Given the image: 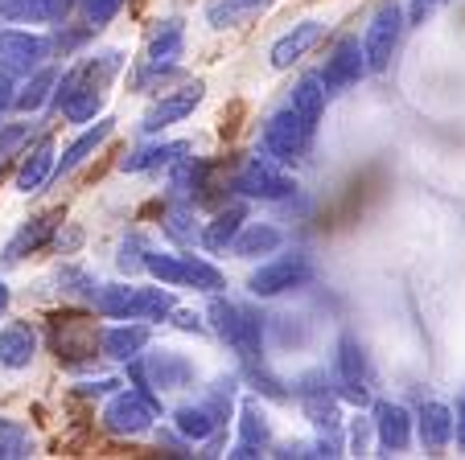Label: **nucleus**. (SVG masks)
Segmentation results:
<instances>
[{"instance_id": "nucleus-1", "label": "nucleus", "mask_w": 465, "mask_h": 460, "mask_svg": "<svg viewBox=\"0 0 465 460\" xmlns=\"http://www.w3.org/2000/svg\"><path fill=\"white\" fill-rule=\"evenodd\" d=\"M211 321H214V333H219L223 341H227L231 349H235V357L247 366V374L252 378H260L263 370V325L260 317L252 313V308H243V304H231V300H219L214 296L211 300Z\"/></svg>"}, {"instance_id": "nucleus-2", "label": "nucleus", "mask_w": 465, "mask_h": 460, "mask_svg": "<svg viewBox=\"0 0 465 460\" xmlns=\"http://www.w3.org/2000/svg\"><path fill=\"white\" fill-rule=\"evenodd\" d=\"M297 399H301V411H305V419L322 432V444H317V456H342V440H338V427H342V411H338V395L334 387H330V378H325L322 370L305 374V378L297 382Z\"/></svg>"}, {"instance_id": "nucleus-3", "label": "nucleus", "mask_w": 465, "mask_h": 460, "mask_svg": "<svg viewBox=\"0 0 465 460\" xmlns=\"http://www.w3.org/2000/svg\"><path fill=\"white\" fill-rule=\"evenodd\" d=\"M313 132H317V123H309L292 107H281V112L268 115V123H263V152L276 165H297V161H305L309 144H313Z\"/></svg>"}, {"instance_id": "nucleus-4", "label": "nucleus", "mask_w": 465, "mask_h": 460, "mask_svg": "<svg viewBox=\"0 0 465 460\" xmlns=\"http://www.w3.org/2000/svg\"><path fill=\"white\" fill-rule=\"evenodd\" d=\"M161 419V399L144 387L136 391H115L104 407V427L112 436H144Z\"/></svg>"}, {"instance_id": "nucleus-5", "label": "nucleus", "mask_w": 465, "mask_h": 460, "mask_svg": "<svg viewBox=\"0 0 465 460\" xmlns=\"http://www.w3.org/2000/svg\"><path fill=\"white\" fill-rule=\"evenodd\" d=\"M50 346H54V354H58L62 366L79 370V366H87L91 357H99L95 354L99 329H95V321H87V317H74V313L54 317V321H50Z\"/></svg>"}, {"instance_id": "nucleus-6", "label": "nucleus", "mask_w": 465, "mask_h": 460, "mask_svg": "<svg viewBox=\"0 0 465 460\" xmlns=\"http://www.w3.org/2000/svg\"><path fill=\"white\" fill-rule=\"evenodd\" d=\"M400 34H404V13H400L395 0H387V5H379V13L367 25V37H362V62H367V70L379 74V70L391 66V54H395V45H400Z\"/></svg>"}, {"instance_id": "nucleus-7", "label": "nucleus", "mask_w": 465, "mask_h": 460, "mask_svg": "<svg viewBox=\"0 0 465 460\" xmlns=\"http://www.w3.org/2000/svg\"><path fill=\"white\" fill-rule=\"evenodd\" d=\"M309 276H313L309 255L305 251H289V255H276L272 263H263L260 271H252L247 288H252V296H281V292L301 288Z\"/></svg>"}, {"instance_id": "nucleus-8", "label": "nucleus", "mask_w": 465, "mask_h": 460, "mask_svg": "<svg viewBox=\"0 0 465 460\" xmlns=\"http://www.w3.org/2000/svg\"><path fill=\"white\" fill-rule=\"evenodd\" d=\"M185 54V29L182 21H165V25L153 34L149 42V58H144L141 74H136V87H149V83H165L173 74L177 58Z\"/></svg>"}, {"instance_id": "nucleus-9", "label": "nucleus", "mask_w": 465, "mask_h": 460, "mask_svg": "<svg viewBox=\"0 0 465 460\" xmlns=\"http://www.w3.org/2000/svg\"><path fill=\"white\" fill-rule=\"evenodd\" d=\"M50 58V42L29 29H0V70H9L13 79H25Z\"/></svg>"}, {"instance_id": "nucleus-10", "label": "nucleus", "mask_w": 465, "mask_h": 460, "mask_svg": "<svg viewBox=\"0 0 465 460\" xmlns=\"http://www.w3.org/2000/svg\"><path fill=\"white\" fill-rule=\"evenodd\" d=\"M235 190L243 193V198L281 201V198H289V193L297 190V185H292V177H289V173H281V169H276V161L255 157V161H247V165L239 169Z\"/></svg>"}, {"instance_id": "nucleus-11", "label": "nucleus", "mask_w": 465, "mask_h": 460, "mask_svg": "<svg viewBox=\"0 0 465 460\" xmlns=\"http://www.w3.org/2000/svg\"><path fill=\"white\" fill-rule=\"evenodd\" d=\"M132 378H136V387H144V391H177V387H185V382L193 378V366L185 362L182 354H153L149 362H141V357H132Z\"/></svg>"}, {"instance_id": "nucleus-12", "label": "nucleus", "mask_w": 465, "mask_h": 460, "mask_svg": "<svg viewBox=\"0 0 465 460\" xmlns=\"http://www.w3.org/2000/svg\"><path fill=\"white\" fill-rule=\"evenodd\" d=\"M338 387L351 403H367L371 399V366H367V354L354 338H342L338 341Z\"/></svg>"}, {"instance_id": "nucleus-13", "label": "nucleus", "mask_w": 465, "mask_h": 460, "mask_svg": "<svg viewBox=\"0 0 465 460\" xmlns=\"http://www.w3.org/2000/svg\"><path fill=\"white\" fill-rule=\"evenodd\" d=\"M367 74V62H362V45L354 42V37H346V42H338L334 45V54L325 58V66H322V87L325 91H346V87H354V83Z\"/></svg>"}, {"instance_id": "nucleus-14", "label": "nucleus", "mask_w": 465, "mask_h": 460, "mask_svg": "<svg viewBox=\"0 0 465 460\" xmlns=\"http://www.w3.org/2000/svg\"><path fill=\"white\" fill-rule=\"evenodd\" d=\"M203 83H185L182 91H169V95H161L157 103L144 112V120H141V128L144 132H161V128H169V123H177V120H185V115L193 112V107L203 103Z\"/></svg>"}, {"instance_id": "nucleus-15", "label": "nucleus", "mask_w": 465, "mask_h": 460, "mask_svg": "<svg viewBox=\"0 0 465 460\" xmlns=\"http://www.w3.org/2000/svg\"><path fill=\"white\" fill-rule=\"evenodd\" d=\"M58 222H62V210H45V214L29 218V222L21 226L17 235L9 239V247H5V263H17V259H25V255L42 251V247L54 239V230H58Z\"/></svg>"}, {"instance_id": "nucleus-16", "label": "nucleus", "mask_w": 465, "mask_h": 460, "mask_svg": "<svg viewBox=\"0 0 465 460\" xmlns=\"http://www.w3.org/2000/svg\"><path fill=\"white\" fill-rule=\"evenodd\" d=\"M375 432H379V444L383 452H404L412 444V411L400 407V403H379L375 407Z\"/></svg>"}, {"instance_id": "nucleus-17", "label": "nucleus", "mask_w": 465, "mask_h": 460, "mask_svg": "<svg viewBox=\"0 0 465 460\" xmlns=\"http://www.w3.org/2000/svg\"><path fill=\"white\" fill-rule=\"evenodd\" d=\"M268 444H272V427H268L263 407H260V403H243V411H239V444L231 448V456H235V460L260 456Z\"/></svg>"}, {"instance_id": "nucleus-18", "label": "nucleus", "mask_w": 465, "mask_h": 460, "mask_svg": "<svg viewBox=\"0 0 465 460\" xmlns=\"http://www.w3.org/2000/svg\"><path fill=\"white\" fill-rule=\"evenodd\" d=\"M173 424H177V432H182V440L206 444V440L219 436V427L227 424V419H223L211 403H185V407L173 411Z\"/></svg>"}, {"instance_id": "nucleus-19", "label": "nucleus", "mask_w": 465, "mask_h": 460, "mask_svg": "<svg viewBox=\"0 0 465 460\" xmlns=\"http://www.w3.org/2000/svg\"><path fill=\"white\" fill-rule=\"evenodd\" d=\"M74 0H0V17L21 25H50L71 13Z\"/></svg>"}, {"instance_id": "nucleus-20", "label": "nucleus", "mask_w": 465, "mask_h": 460, "mask_svg": "<svg viewBox=\"0 0 465 460\" xmlns=\"http://www.w3.org/2000/svg\"><path fill=\"white\" fill-rule=\"evenodd\" d=\"M149 338H153V325H144V321L115 325V329H107L104 338H99V349H104V357L132 362V357H141V349L149 346Z\"/></svg>"}, {"instance_id": "nucleus-21", "label": "nucleus", "mask_w": 465, "mask_h": 460, "mask_svg": "<svg viewBox=\"0 0 465 460\" xmlns=\"http://www.w3.org/2000/svg\"><path fill=\"white\" fill-rule=\"evenodd\" d=\"M416 432H420V444L424 452H445L449 440H453V411L445 403H424L420 416H416Z\"/></svg>"}, {"instance_id": "nucleus-22", "label": "nucleus", "mask_w": 465, "mask_h": 460, "mask_svg": "<svg viewBox=\"0 0 465 460\" xmlns=\"http://www.w3.org/2000/svg\"><path fill=\"white\" fill-rule=\"evenodd\" d=\"M34 354H37V333L29 325L13 321L0 329V366L5 370H25L34 362Z\"/></svg>"}, {"instance_id": "nucleus-23", "label": "nucleus", "mask_w": 465, "mask_h": 460, "mask_svg": "<svg viewBox=\"0 0 465 460\" xmlns=\"http://www.w3.org/2000/svg\"><path fill=\"white\" fill-rule=\"evenodd\" d=\"M243 222H247V206H243V201H231L227 210H219V214H214V222L203 230V239H198V243H203L206 251H214V255L231 251L235 235L243 230Z\"/></svg>"}, {"instance_id": "nucleus-24", "label": "nucleus", "mask_w": 465, "mask_h": 460, "mask_svg": "<svg viewBox=\"0 0 465 460\" xmlns=\"http://www.w3.org/2000/svg\"><path fill=\"white\" fill-rule=\"evenodd\" d=\"M54 173V140H37V148H29L21 157V169H17V190L21 193H37Z\"/></svg>"}, {"instance_id": "nucleus-25", "label": "nucleus", "mask_w": 465, "mask_h": 460, "mask_svg": "<svg viewBox=\"0 0 465 460\" xmlns=\"http://www.w3.org/2000/svg\"><path fill=\"white\" fill-rule=\"evenodd\" d=\"M322 34H325L322 21H301V25L292 29V34H284L281 42L272 45V66H276V70H289L292 62L301 58V54L313 50V45L322 42Z\"/></svg>"}, {"instance_id": "nucleus-26", "label": "nucleus", "mask_w": 465, "mask_h": 460, "mask_svg": "<svg viewBox=\"0 0 465 460\" xmlns=\"http://www.w3.org/2000/svg\"><path fill=\"white\" fill-rule=\"evenodd\" d=\"M185 152H190V144L185 140H173V144H149L141 148V152H128V157L120 161L124 173H149V169H169L173 161H182Z\"/></svg>"}, {"instance_id": "nucleus-27", "label": "nucleus", "mask_w": 465, "mask_h": 460, "mask_svg": "<svg viewBox=\"0 0 465 460\" xmlns=\"http://www.w3.org/2000/svg\"><path fill=\"white\" fill-rule=\"evenodd\" d=\"M173 181H169V190H173L177 201H198L206 190V173H211V165L206 161H193L190 152H185L182 161H173Z\"/></svg>"}, {"instance_id": "nucleus-28", "label": "nucleus", "mask_w": 465, "mask_h": 460, "mask_svg": "<svg viewBox=\"0 0 465 460\" xmlns=\"http://www.w3.org/2000/svg\"><path fill=\"white\" fill-rule=\"evenodd\" d=\"M112 132H115V123H112V120H99L95 128H91V132H83V136L74 140V144L66 148V152H62V157H58V169H54V173H58V177H71L74 169H79L83 161H87L91 152H95V148L104 144L107 136H112Z\"/></svg>"}, {"instance_id": "nucleus-29", "label": "nucleus", "mask_w": 465, "mask_h": 460, "mask_svg": "<svg viewBox=\"0 0 465 460\" xmlns=\"http://www.w3.org/2000/svg\"><path fill=\"white\" fill-rule=\"evenodd\" d=\"M281 243H284V235L276 230V226L255 222V226H247V230H239L235 243H231V251H235L239 259H260V255H272Z\"/></svg>"}, {"instance_id": "nucleus-30", "label": "nucleus", "mask_w": 465, "mask_h": 460, "mask_svg": "<svg viewBox=\"0 0 465 460\" xmlns=\"http://www.w3.org/2000/svg\"><path fill=\"white\" fill-rule=\"evenodd\" d=\"M95 308L104 317H115V321H132V304H136V284H107L99 288L95 296Z\"/></svg>"}, {"instance_id": "nucleus-31", "label": "nucleus", "mask_w": 465, "mask_h": 460, "mask_svg": "<svg viewBox=\"0 0 465 460\" xmlns=\"http://www.w3.org/2000/svg\"><path fill=\"white\" fill-rule=\"evenodd\" d=\"M54 83H58V74H54L50 66H42V70H37V74H34V79H29V74H25V83H21V91H13V107H17V112H37V107H42L45 99H50Z\"/></svg>"}, {"instance_id": "nucleus-32", "label": "nucleus", "mask_w": 465, "mask_h": 460, "mask_svg": "<svg viewBox=\"0 0 465 460\" xmlns=\"http://www.w3.org/2000/svg\"><path fill=\"white\" fill-rule=\"evenodd\" d=\"M289 107H292V112L305 115L309 123L322 120V107H325V87H322V79H317V74H305V79H301L297 87H292Z\"/></svg>"}, {"instance_id": "nucleus-33", "label": "nucleus", "mask_w": 465, "mask_h": 460, "mask_svg": "<svg viewBox=\"0 0 465 460\" xmlns=\"http://www.w3.org/2000/svg\"><path fill=\"white\" fill-rule=\"evenodd\" d=\"M34 456V436L25 424L0 416V460H25Z\"/></svg>"}, {"instance_id": "nucleus-34", "label": "nucleus", "mask_w": 465, "mask_h": 460, "mask_svg": "<svg viewBox=\"0 0 465 460\" xmlns=\"http://www.w3.org/2000/svg\"><path fill=\"white\" fill-rule=\"evenodd\" d=\"M182 284L198 288V292H219L223 288V271L214 268V263L198 259V255H182Z\"/></svg>"}, {"instance_id": "nucleus-35", "label": "nucleus", "mask_w": 465, "mask_h": 460, "mask_svg": "<svg viewBox=\"0 0 465 460\" xmlns=\"http://www.w3.org/2000/svg\"><path fill=\"white\" fill-rule=\"evenodd\" d=\"M268 0H214L211 9H206V17H211L214 29H227V25H239V21H247L252 13H260Z\"/></svg>"}, {"instance_id": "nucleus-36", "label": "nucleus", "mask_w": 465, "mask_h": 460, "mask_svg": "<svg viewBox=\"0 0 465 460\" xmlns=\"http://www.w3.org/2000/svg\"><path fill=\"white\" fill-rule=\"evenodd\" d=\"M144 271L157 276L165 288H182V255H161L144 247Z\"/></svg>"}, {"instance_id": "nucleus-37", "label": "nucleus", "mask_w": 465, "mask_h": 460, "mask_svg": "<svg viewBox=\"0 0 465 460\" xmlns=\"http://www.w3.org/2000/svg\"><path fill=\"white\" fill-rule=\"evenodd\" d=\"M104 107V91L99 87H83V91H74L66 103H62V115L71 123H83V120H91V115Z\"/></svg>"}, {"instance_id": "nucleus-38", "label": "nucleus", "mask_w": 465, "mask_h": 460, "mask_svg": "<svg viewBox=\"0 0 465 460\" xmlns=\"http://www.w3.org/2000/svg\"><path fill=\"white\" fill-rule=\"evenodd\" d=\"M165 235L173 239V243H182V247H190V243H198V230H193V222H190V206H177V210H169L165 214Z\"/></svg>"}, {"instance_id": "nucleus-39", "label": "nucleus", "mask_w": 465, "mask_h": 460, "mask_svg": "<svg viewBox=\"0 0 465 460\" xmlns=\"http://www.w3.org/2000/svg\"><path fill=\"white\" fill-rule=\"evenodd\" d=\"M58 284L66 288V292H74V296H95V279H91L83 268H62Z\"/></svg>"}, {"instance_id": "nucleus-40", "label": "nucleus", "mask_w": 465, "mask_h": 460, "mask_svg": "<svg viewBox=\"0 0 465 460\" xmlns=\"http://www.w3.org/2000/svg\"><path fill=\"white\" fill-rule=\"evenodd\" d=\"M128 0H87V21H91V29H99V25H107V21L115 17V13L124 9Z\"/></svg>"}, {"instance_id": "nucleus-41", "label": "nucleus", "mask_w": 465, "mask_h": 460, "mask_svg": "<svg viewBox=\"0 0 465 460\" xmlns=\"http://www.w3.org/2000/svg\"><path fill=\"white\" fill-rule=\"evenodd\" d=\"M120 268L124 271H136V268H144V243L136 235H128L124 239V247H120Z\"/></svg>"}, {"instance_id": "nucleus-42", "label": "nucleus", "mask_w": 465, "mask_h": 460, "mask_svg": "<svg viewBox=\"0 0 465 460\" xmlns=\"http://www.w3.org/2000/svg\"><path fill=\"white\" fill-rule=\"evenodd\" d=\"M79 243H83V230H79V226H66V235H58V239H54V247H58L62 255H71Z\"/></svg>"}, {"instance_id": "nucleus-43", "label": "nucleus", "mask_w": 465, "mask_h": 460, "mask_svg": "<svg viewBox=\"0 0 465 460\" xmlns=\"http://www.w3.org/2000/svg\"><path fill=\"white\" fill-rule=\"evenodd\" d=\"M351 452H354V456H362V452H367V424H362V419L351 427Z\"/></svg>"}, {"instance_id": "nucleus-44", "label": "nucleus", "mask_w": 465, "mask_h": 460, "mask_svg": "<svg viewBox=\"0 0 465 460\" xmlns=\"http://www.w3.org/2000/svg\"><path fill=\"white\" fill-rule=\"evenodd\" d=\"M437 5H440V0H412V25H420V21L429 17Z\"/></svg>"}, {"instance_id": "nucleus-45", "label": "nucleus", "mask_w": 465, "mask_h": 460, "mask_svg": "<svg viewBox=\"0 0 465 460\" xmlns=\"http://www.w3.org/2000/svg\"><path fill=\"white\" fill-rule=\"evenodd\" d=\"M453 432H457V444H461V452H465V395H461V403H457V424H453Z\"/></svg>"}, {"instance_id": "nucleus-46", "label": "nucleus", "mask_w": 465, "mask_h": 460, "mask_svg": "<svg viewBox=\"0 0 465 460\" xmlns=\"http://www.w3.org/2000/svg\"><path fill=\"white\" fill-rule=\"evenodd\" d=\"M9 313V284H5V279H0V317Z\"/></svg>"}]
</instances>
